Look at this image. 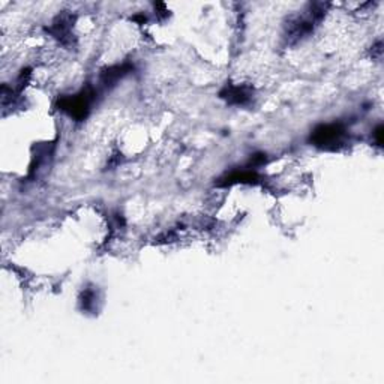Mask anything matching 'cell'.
Segmentation results:
<instances>
[{"label": "cell", "instance_id": "6da1fadb", "mask_svg": "<svg viewBox=\"0 0 384 384\" xmlns=\"http://www.w3.org/2000/svg\"><path fill=\"white\" fill-rule=\"evenodd\" d=\"M326 9V4H310L302 14L294 15L289 20V23L285 25L284 39L289 44H296L312 34L315 26L322 23V20L324 18Z\"/></svg>", "mask_w": 384, "mask_h": 384}, {"label": "cell", "instance_id": "7a4b0ae2", "mask_svg": "<svg viewBox=\"0 0 384 384\" xmlns=\"http://www.w3.org/2000/svg\"><path fill=\"white\" fill-rule=\"evenodd\" d=\"M347 137H348V133L344 124L341 122L322 124L312 129V133L310 135V143L312 146L322 150L335 152L345 145Z\"/></svg>", "mask_w": 384, "mask_h": 384}, {"label": "cell", "instance_id": "3957f363", "mask_svg": "<svg viewBox=\"0 0 384 384\" xmlns=\"http://www.w3.org/2000/svg\"><path fill=\"white\" fill-rule=\"evenodd\" d=\"M96 100V93L93 87L87 86L75 95H65L58 100V108L60 112L67 113L74 120H84L91 113V107Z\"/></svg>", "mask_w": 384, "mask_h": 384}, {"label": "cell", "instance_id": "277c9868", "mask_svg": "<svg viewBox=\"0 0 384 384\" xmlns=\"http://www.w3.org/2000/svg\"><path fill=\"white\" fill-rule=\"evenodd\" d=\"M75 23V15H72L68 11H63L56 18L53 20V23L46 27L48 34L58 39L62 46L65 47H71L74 44V34H72V27Z\"/></svg>", "mask_w": 384, "mask_h": 384}, {"label": "cell", "instance_id": "5b68a950", "mask_svg": "<svg viewBox=\"0 0 384 384\" xmlns=\"http://www.w3.org/2000/svg\"><path fill=\"white\" fill-rule=\"evenodd\" d=\"M219 98L224 100L228 105L236 107H246L254 100V89L245 84H233L227 83L221 91H219Z\"/></svg>", "mask_w": 384, "mask_h": 384}, {"label": "cell", "instance_id": "8992f818", "mask_svg": "<svg viewBox=\"0 0 384 384\" xmlns=\"http://www.w3.org/2000/svg\"><path fill=\"white\" fill-rule=\"evenodd\" d=\"M261 180L257 170H252L249 167L237 168L227 173L221 179H218L216 186H232V185H257Z\"/></svg>", "mask_w": 384, "mask_h": 384}, {"label": "cell", "instance_id": "52a82bcc", "mask_svg": "<svg viewBox=\"0 0 384 384\" xmlns=\"http://www.w3.org/2000/svg\"><path fill=\"white\" fill-rule=\"evenodd\" d=\"M134 71V65H131L129 62H125L122 65H113V67L104 68L100 75V81L105 87V89H110V87L116 86L120 80L126 77L129 72Z\"/></svg>", "mask_w": 384, "mask_h": 384}, {"label": "cell", "instance_id": "ba28073f", "mask_svg": "<svg viewBox=\"0 0 384 384\" xmlns=\"http://www.w3.org/2000/svg\"><path fill=\"white\" fill-rule=\"evenodd\" d=\"M98 300H100V294H98L96 287H93V285H87L86 289H83V291L80 293V298H79L81 311L83 312H95Z\"/></svg>", "mask_w": 384, "mask_h": 384}, {"label": "cell", "instance_id": "9c48e42d", "mask_svg": "<svg viewBox=\"0 0 384 384\" xmlns=\"http://www.w3.org/2000/svg\"><path fill=\"white\" fill-rule=\"evenodd\" d=\"M383 131H384L383 125H378V126L374 129V133H372V135H374V138H376V143H377V145H378L380 147L383 146Z\"/></svg>", "mask_w": 384, "mask_h": 384}, {"label": "cell", "instance_id": "30bf717a", "mask_svg": "<svg viewBox=\"0 0 384 384\" xmlns=\"http://www.w3.org/2000/svg\"><path fill=\"white\" fill-rule=\"evenodd\" d=\"M133 20H134V21H138L140 25H145V23H147V17H146L145 14H137V15H134V17H133Z\"/></svg>", "mask_w": 384, "mask_h": 384}]
</instances>
